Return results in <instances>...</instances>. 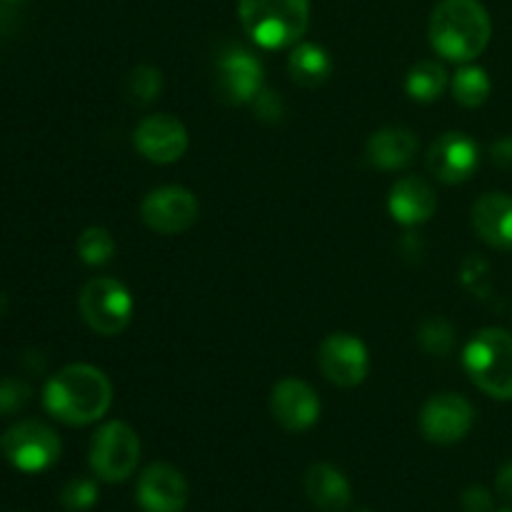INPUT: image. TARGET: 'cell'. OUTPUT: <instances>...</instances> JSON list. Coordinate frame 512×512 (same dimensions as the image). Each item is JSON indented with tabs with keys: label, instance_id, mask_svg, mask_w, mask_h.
<instances>
[{
	"label": "cell",
	"instance_id": "cell-30",
	"mask_svg": "<svg viewBox=\"0 0 512 512\" xmlns=\"http://www.w3.org/2000/svg\"><path fill=\"white\" fill-rule=\"evenodd\" d=\"M490 160L498 168L512 170V138H500L490 145Z\"/></svg>",
	"mask_w": 512,
	"mask_h": 512
},
{
	"label": "cell",
	"instance_id": "cell-34",
	"mask_svg": "<svg viewBox=\"0 0 512 512\" xmlns=\"http://www.w3.org/2000/svg\"><path fill=\"white\" fill-rule=\"evenodd\" d=\"M503 512H512V510H503Z\"/></svg>",
	"mask_w": 512,
	"mask_h": 512
},
{
	"label": "cell",
	"instance_id": "cell-8",
	"mask_svg": "<svg viewBox=\"0 0 512 512\" xmlns=\"http://www.w3.org/2000/svg\"><path fill=\"white\" fill-rule=\"evenodd\" d=\"M263 63L253 50L243 45H228L215 60V90L228 105H250L265 88Z\"/></svg>",
	"mask_w": 512,
	"mask_h": 512
},
{
	"label": "cell",
	"instance_id": "cell-31",
	"mask_svg": "<svg viewBox=\"0 0 512 512\" xmlns=\"http://www.w3.org/2000/svg\"><path fill=\"white\" fill-rule=\"evenodd\" d=\"M495 488H498V493L503 495L505 500H510V503H512V460H510V463H505L503 468L498 470V478H495Z\"/></svg>",
	"mask_w": 512,
	"mask_h": 512
},
{
	"label": "cell",
	"instance_id": "cell-9",
	"mask_svg": "<svg viewBox=\"0 0 512 512\" xmlns=\"http://www.w3.org/2000/svg\"><path fill=\"white\" fill-rule=\"evenodd\" d=\"M140 218L153 233L178 235L193 228L200 218V203L183 185H163L150 190L140 203Z\"/></svg>",
	"mask_w": 512,
	"mask_h": 512
},
{
	"label": "cell",
	"instance_id": "cell-19",
	"mask_svg": "<svg viewBox=\"0 0 512 512\" xmlns=\"http://www.w3.org/2000/svg\"><path fill=\"white\" fill-rule=\"evenodd\" d=\"M305 493L310 503L323 512H343L353 503V488L348 478L330 463L310 465L305 473Z\"/></svg>",
	"mask_w": 512,
	"mask_h": 512
},
{
	"label": "cell",
	"instance_id": "cell-27",
	"mask_svg": "<svg viewBox=\"0 0 512 512\" xmlns=\"http://www.w3.org/2000/svg\"><path fill=\"white\" fill-rule=\"evenodd\" d=\"M30 385L20 378L0 380V415H13L30 403Z\"/></svg>",
	"mask_w": 512,
	"mask_h": 512
},
{
	"label": "cell",
	"instance_id": "cell-11",
	"mask_svg": "<svg viewBox=\"0 0 512 512\" xmlns=\"http://www.w3.org/2000/svg\"><path fill=\"white\" fill-rule=\"evenodd\" d=\"M475 408L458 393H438L420 410V430L435 445H455L473 430Z\"/></svg>",
	"mask_w": 512,
	"mask_h": 512
},
{
	"label": "cell",
	"instance_id": "cell-21",
	"mask_svg": "<svg viewBox=\"0 0 512 512\" xmlns=\"http://www.w3.org/2000/svg\"><path fill=\"white\" fill-rule=\"evenodd\" d=\"M450 88V75L438 60H420L405 75V93L415 103H435Z\"/></svg>",
	"mask_w": 512,
	"mask_h": 512
},
{
	"label": "cell",
	"instance_id": "cell-10",
	"mask_svg": "<svg viewBox=\"0 0 512 512\" xmlns=\"http://www.w3.org/2000/svg\"><path fill=\"white\" fill-rule=\"evenodd\" d=\"M318 368L338 388H358L370 373L368 345L353 333H330L318 348Z\"/></svg>",
	"mask_w": 512,
	"mask_h": 512
},
{
	"label": "cell",
	"instance_id": "cell-32",
	"mask_svg": "<svg viewBox=\"0 0 512 512\" xmlns=\"http://www.w3.org/2000/svg\"><path fill=\"white\" fill-rule=\"evenodd\" d=\"M5 308H8V300H5V295L0 293V315L5 313Z\"/></svg>",
	"mask_w": 512,
	"mask_h": 512
},
{
	"label": "cell",
	"instance_id": "cell-35",
	"mask_svg": "<svg viewBox=\"0 0 512 512\" xmlns=\"http://www.w3.org/2000/svg\"><path fill=\"white\" fill-rule=\"evenodd\" d=\"M360 512H368V510H360Z\"/></svg>",
	"mask_w": 512,
	"mask_h": 512
},
{
	"label": "cell",
	"instance_id": "cell-28",
	"mask_svg": "<svg viewBox=\"0 0 512 512\" xmlns=\"http://www.w3.org/2000/svg\"><path fill=\"white\" fill-rule=\"evenodd\" d=\"M250 105H253L255 118L265 120V123H278V120L285 115L283 100H280V95L275 93V90H270V88L260 90V93L255 95V100Z\"/></svg>",
	"mask_w": 512,
	"mask_h": 512
},
{
	"label": "cell",
	"instance_id": "cell-4",
	"mask_svg": "<svg viewBox=\"0 0 512 512\" xmlns=\"http://www.w3.org/2000/svg\"><path fill=\"white\" fill-rule=\"evenodd\" d=\"M463 365L478 390L495 400H512V333L483 328L468 340Z\"/></svg>",
	"mask_w": 512,
	"mask_h": 512
},
{
	"label": "cell",
	"instance_id": "cell-22",
	"mask_svg": "<svg viewBox=\"0 0 512 512\" xmlns=\"http://www.w3.org/2000/svg\"><path fill=\"white\" fill-rule=\"evenodd\" d=\"M450 93H453L455 103H460L463 108H480L488 103L490 93H493V80L485 68L465 63L450 78Z\"/></svg>",
	"mask_w": 512,
	"mask_h": 512
},
{
	"label": "cell",
	"instance_id": "cell-23",
	"mask_svg": "<svg viewBox=\"0 0 512 512\" xmlns=\"http://www.w3.org/2000/svg\"><path fill=\"white\" fill-rule=\"evenodd\" d=\"M163 93V73L153 65H138L125 78V98L133 105H150Z\"/></svg>",
	"mask_w": 512,
	"mask_h": 512
},
{
	"label": "cell",
	"instance_id": "cell-33",
	"mask_svg": "<svg viewBox=\"0 0 512 512\" xmlns=\"http://www.w3.org/2000/svg\"><path fill=\"white\" fill-rule=\"evenodd\" d=\"M8 3H23V0H8Z\"/></svg>",
	"mask_w": 512,
	"mask_h": 512
},
{
	"label": "cell",
	"instance_id": "cell-6",
	"mask_svg": "<svg viewBox=\"0 0 512 512\" xmlns=\"http://www.w3.org/2000/svg\"><path fill=\"white\" fill-rule=\"evenodd\" d=\"M78 308L90 330L98 335H118L133 320L135 300L130 290L115 278H93L80 290Z\"/></svg>",
	"mask_w": 512,
	"mask_h": 512
},
{
	"label": "cell",
	"instance_id": "cell-16",
	"mask_svg": "<svg viewBox=\"0 0 512 512\" xmlns=\"http://www.w3.org/2000/svg\"><path fill=\"white\" fill-rule=\"evenodd\" d=\"M388 210L395 223L415 228V225H423L433 218L435 210H438V195L425 178L405 175L390 188Z\"/></svg>",
	"mask_w": 512,
	"mask_h": 512
},
{
	"label": "cell",
	"instance_id": "cell-7",
	"mask_svg": "<svg viewBox=\"0 0 512 512\" xmlns=\"http://www.w3.org/2000/svg\"><path fill=\"white\" fill-rule=\"evenodd\" d=\"M0 450L20 473H43L60 460L63 443L50 425L40 420H20L3 433Z\"/></svg>",
	"mask_w": 512,
	"mask_h": 512
},
{
	"label": "cell",
	"instance_id": "cell-3",
	"mask_svg": "<svg viewBox=\"0 0 512 512\" xmlns=\"http://www.w3.org/2000/svg\"><path fill=\"white\" fill-rule=\"evenodd\" d=\"M238 18L260 48H293L310 25V0H238Z\"/></svg>",
	"mask_w": 512,
	"mask_h": 512
},
{
	"label": "cell",
	"instance_id": "cell-29",
	"mask_svg": "<svg viewBox=\"0 0 512 512\" xmlns=\"http://www.w3.org/2000/svg\"><path fill=\"white\" fill-rule=\"evenodd\" d=\"M465 512H490L493 510V495L483 485H470L463 493Z\"/></svg>",
	"mask_w": 512,
	"mask_h": 512
},
{
	"label": "cell",
	"instance_id": "cell-20",
	"mask_svg": "<svg viewBox=\"0 0 512 512\" xmlns=\"http://www.w3.org/2000/svg\"><path fill=\"white\" fill-rule=\"evenodd\" d=\"M288 73L300 88H318L333 75V58L323 45L300 40L288 55Z\"/></svg>",
	"mask_w": 512,
	"mask_h": 512
},
{
	"label": "cell",
	"instance_id": "cell-5",
	"mask_svg": "<svg viewBox=\"0 0 512 512\" xmlns=\"http://www.w3.org/2000/svg\"><path fill=\"white\" fill-rule=\"evenodd\" d=\"M90 470L105 483H123L135 473L140 460V438L123 420H110L90 440Z\"/></svg>",
	"mask_w": 512,
	"mask_h": 512
},
{
	"label": "cell",
	"instance_id": "cell-15",
	"mask_svg": "<svg viewBox=\"0 0 512 512\" xmlns=\"http://www.w3.org/2000/svg\"><path fill=\"white\" fill-rule=\"evenodd\" d=\"M135 495L145 512H183L188 503V483L173 465L153 463L140 475Z\"/></svg>",
	"mask_w": 512,
	"mask_h": 512
},
{
	"label": "cell",
	"instance_id": "cell-24",
	"mask_svg": "<svg viewBox=\"0 0 512 512\" xmlns=\"http://www.w3.org/2000/svg\"><path fill=\"white\" fill-rule=\"evenodd\" d=\"M78 255L85 265H93V268L110 263L115 255V238L108 228H100V225L85 228L78 238Z\"/></svg>",
	"mask_w": 512,
	"mask_h": 512
},
{
	"label": "cell",
	"instance_id": "cell-25",
	"mask_svg": "<svg viewBox=\"0 0 512 512\" xmlns=\"http://www.w3.org/2000/svg\"><path fill=\"white\" fill-rule=\"evenodd\" d=\"M418 340L425 353L445 358L455 345V330L445 318H430L420 325Z\"/></svg>",
	"mask_w": 512,
	"mask_h": 512
},
{
	"label": "cell",
	"instance_id": "cell-14",
	"mask_svg": "<svg viewBox=\"0 0 512 512\" xmlns=\"http://www.w3.org/2000/svg\"><path fill=\"white\" fill-rule=\"evenodd\" d=\"M270 413L288 433H305L320 420V398L305 380L283 378L270 390Z\"/></svg>",
	"mask_w": 512,
	"mask_h": 512
},
{
	"label": "cell",
	"instance_id": "cell-17",
	"mask_svg": "<svg viewBox=\"0 0 512 512\" xmlns=\"http://www.w3.org/2000/svg\"><path fill=\"white\" fill-rule=\"evenodd\" d=\"M418 148L420 140L413 130L393 125V128H380L370 135L365 155H368L373 168L393 173V170L408 168L418 155Z\"/></svg>",
	"mask_w": 512,
	"mask_h": 512
},
{
	"label": "cell",
	"instance_id": "cell-1",
	"mask_svg": "<svg viewBox=\"0 0 512 512\" xmlns=\"http://www.w3.org/2000/svg\"><path fill=\"white\" fill-rule=\"evenodd\" d=\"M113 403V385L95 365L75 363L58 370L43 390V405L65 425L98 423Z\"/></svg>",
	"mask_w": 512,
	"mask_h": 512
},
{
	"label": "cell",
	"instance_id": "cell-26",
	"mask_svg": "<svg viewBox=\"0 0 512 512\" xmlns=\"http://www.w3.org/2000/svg\"><path fill=\"white\" fill-rule=\"evenodd\" d=\"M98 503V485L88 478H75L60 493V505L68 512H88Z\"/></svg>",
	"mask_w": 512,
	"mask_h": 512
},
{
	"label": "cell",
	"instance_id": "cell-12",
	"mask_svg": "<svg viewBox=\"0 0 512 512\" xmlns=\"http://www.w3.org/2000/svg\"><path fill=\"white\" fill-rule=\"evenodd\" d=\"M133 145L145 160L155 165L178 163L188 150V128L175 115H145L133 133Z\"/></svg>",
	"mask_w": 512,
	"mask_h": 512
},
{
	"label": "cell",
	"instance_id": "cell-2",
	"mask_svg": "<svg viewBox=\"0 0 512 512\" xmlns=\"http://www.w3.org/2000/svg\"><path fill=\"white\" fill-rule=\"evenodd\" d=\"M430 45L450 63H473L493 35L490 13L480 0H440L428 23Z\"/></svg>",
	"mask_w": 512,
	"mask_h": 512
},
{
	"label": "cell",
	"instance_id": "cell-18",
	"mask_svg": "<svg viewBox=\"0 0 512 512\" xmlns=\"http://www.w3.org/2000/svg\"><path fill=\"white\" fill-rule=\"evenodd\" d=\"M473 228L490 248L512 250V195L485 193L473 205Z\"/></svg>",
	"mask_w": 512,
	"mask_h": 512
},
{
	"label": "cell",
	"instance_id": "cell-13",
	"mask_svg": "<svg viewBox=\"0 0 512 512\" xmlns=\"http://www.w3.org/2000/svg\"><path fill=\"white\" fill-rule=\"evenodd\" d=\"M428 170L445 185L465 183L480 168V148L468 133L450 130L443 133L428 150Z\"/></svg>",
	"mask_w": 512,
	"mask_h": 512
}]
</instances>
